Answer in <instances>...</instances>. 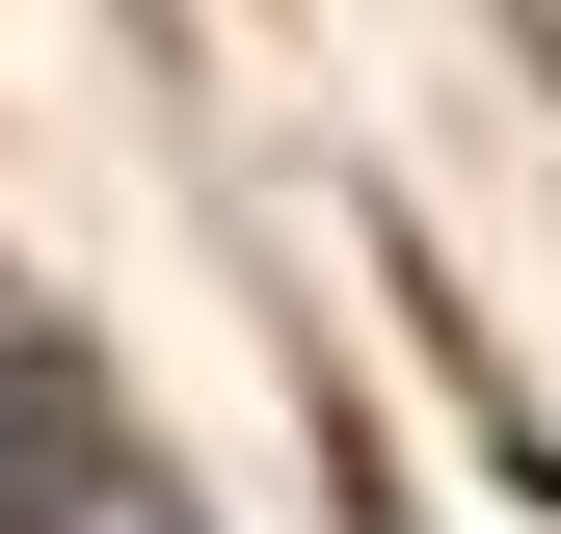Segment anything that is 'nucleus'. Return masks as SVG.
<instances>
[{
	"mask_svg": "<svg viewBox=\"0 0 561 534\" xmlns=\"http://www.w3.org/2000/svg\"><path fill=\"white\" fill-rule=\"evenodd\" d=\"M27 534H215V508H161V481H134V454H107V481H54Z\"/></svg>",
	"mask_w": 561,
	"mask_h": 534,
	"instance_id": "nucleus-2",
	"label": "nucleus"
},
{
	"mask_svg": "<svg viewBox=\"0 0 561 534\" xmlns=\"http://www.w3.org/2000/svg\"><path fill=\"white\" fill-rule=\"evenodd\" d=\"M107 454H134L107 428V348H81V321H0V534H27L54 481H107Z\"/></svg>",
	"mask_w": 561,
	"mask_h": 534,
	"instance_id": "nucleus-1",
	"label": "nucleus"
}]
</instances>
